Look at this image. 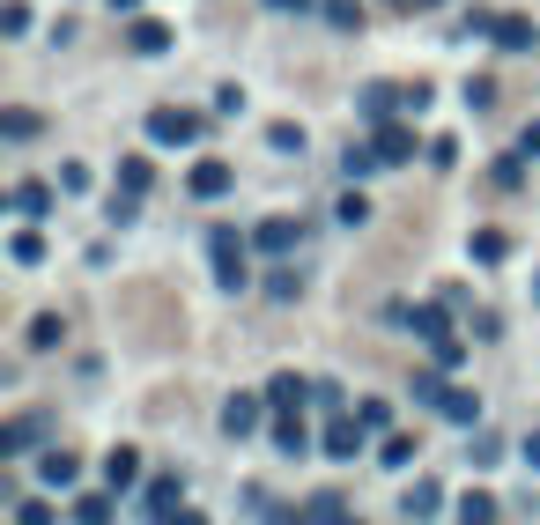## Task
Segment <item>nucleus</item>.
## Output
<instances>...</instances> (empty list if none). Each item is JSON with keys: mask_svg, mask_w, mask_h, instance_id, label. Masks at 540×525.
Returning <instances> with one entry per match:
<instances>
[{"mask_svg": "<svg viewBox=\"0 0 540 525\" xmlns=\"http://www.w3.org/2000/svg\"><path fill=\"white\" fill-rule=\"evenodd\" d=\"M148 141H156V148H193L200 141V111H178V104L148 111Z\"/></svg>", "mask_w": 540, "mask_h": 525, "instance_id": "nucleus-1", "label": "nucleus"}, {"mask_svg": "<svg viewBox=\"0 0 540 525\" xmlns=\"http://www.w3.org/2000/svg\"><path fill=\"white\" fill-rule=\"evenodd\" d=\"M311 392H319L311 378H296V370H274V378H267V407H274V415H296Z\"/></svg>", "mask_w": 540, "mask_h": 525, "instance_id": "nucleus-2", "label": "nucleus"}, {"mask_svg": "<svg viewBox=\"0 0 540 525\" xmlns=\"http://www.w3.org/2000/svg\"><path fill=\"white\" fill-rule=\"evenodd\" d=\"M259 422H267V392H237V400L222 407V429H230V437H252Z\"/></svg>", "mask_w": 540, "mask_h": 525, "instance_id": "nucleus-3", "label": "nucleus"}, {"mask_svg": "<svg viewBox=\"0 0 540 525\" xmlns=\"http://www.w3.org/2000/svg\"><path fill=\"white\" fill-rule=\"evenodd\" d=\"M134 481H141V452H134V444H111V452H104V489L126 496Z\"/></svg>", "mask_w": 540, "mask_h": 525, "instance_id": "nucleus-4", "label": "nucleus"}, {"mask_svg": "<svg viewBox=\"0 0 540 525\" xmlns=\"http://www.w3.org/2000/svg\"><path fill=\"white\" fill-rule=\"evenodd\" d=\"M363 437H370L363 415H333V422H326V459H356Z\"/></svg>", "mask_w": 540, "mask_h": 525, "instance_id": "nucleus-5", "label": "nucleus"}, {"mask_svg": "<svg viewBox=\"0 0 540 525\" xmlns=\"http://www.w3.org/2000/svg\"><path fill=\"white\" fill-rule=\"evenodd\" d=\"M407 326H415L422 333V341H452V304H444V296H437V304H415V311H407Z\"/></svg>", "mask_w": 540, "mask_h": 525, "instance_id": "nucleus-6", "label": "nucleus"}, {"mask_svg": "<svg viewBox=\"0 0 540 525\" xmlns=\"http://www.w3.org/2000/svg\"><path fill=\"white\" fill-rule=\"evenodd\" d=\"M296 237H304V222H289V215H267V222H259V230H252V245H259V252H274V259H282V252L296 245Z\"/></svg>", "mask_w": 540, "mask_h": 525, "instance_id": "nucleus-7", "label": "nucleus"}, {"mask_svg": "<svg viewBox=\"0 0 540 525\" xmlns=\"http://www.w3.org/2000/svg\"><path fill=\"white\" fill-rule=\"evenodd\" d=\"M393 104H407V82H370V89H363V119H370V126L393 119Z\"/></svg>", "mask_w": 540, "mask_h": 525, "instance_id": "nucleus-8", "label": "nucleus"}, {"mask_svg": "<svg viewBox=\"0 0 540 525\" xmlns=\"http://www.w3.org/2000/svg\"><path fill=\"white\" fill-rule=\"evenodd\" d=\"M230 185H237L230 163H215V156H200V163H193V193H200V200H222Z\"/></svg>", "mask_w": 540, "mask_h": 525, "instance_id": "nucleus-9", "label": "nucleus"}, {"mask_svg": "<svg viewBox=\"0 0 540 525\" xmlns=\"http://www.w3.org/2000/svg\"><path fill=\"white\" fill-rule=\"evenodd\" d=\"M74 474H82V466H74V452H67V444H52V452L37 459V481H45V489H67Z\"/></svg>", "mask_w": 540, "mask_h": 525, "instance_id": "nucleus-10", "label": "nucleus"}, {"mask_svg": "<svg viewBox=\"0 0 540 525\" xmlns=\"http://www.w3.org/2000/svg\"><path fill=\"white\" fill-rule=\"evenodd\" d=\"M489 45H496V52H526V45H533V23H526V15H496Z\"/></svg>", "mask_w": 540, "mask_h": 525, "instance_id": "nucleus-11", "label": "nucleus"}, {"mask_svg": "<svg viewBox=\"0 0 540 525\" xmlns=\"http://www.w3.org/2000/svg\"><path fill=\"white\" fill-rule=\"evenodd\" d=\"M378 163H385V156H378V141H348V148H341V171H348V185H356V178H370Z\"/></svg>", "mask_w": 540, "mask_h": 525, "instance_id": "nucleus-12", "label": "nucleus"}, {"mask_svg": "<svg viewBox=\"0 0 540 525\" xmlns=\"http://www.w3.org/2000/svg\"><path fill=\"white\" fill-rule=\"evenodd\" d=\"M126 45H134L141 60H156V52H171V30H163V23H148V15H141V23L126 30Z\"/></svg>", "mask_w": 540, "mask_h": 525, "instance_id": "nucleus-13", "label": "nucleus"}, {"mask_svg": "<svg viewBox=\"0 0 540 525\" xmlns=\"http://www.w3.org/2000/svg\"><path fill=\"white\" fill-rule=\"evenodd\" d=\"M60 341H67V318H60V311H37V318H30V348L45 355V348H60Z\"/></svg>", "mask_w": 540, "mask_h": 525, "instance_id": "nucleus-14", "label": "nucleus"}, {"mask_svg": "<svg viewBox=\"0 0 540 525\" xmlns=\"http://www.w3.org/2000/svg\"><path fill=\"white\" fill-rule=\"evenodd\" d=\"M37 437H45V422H37V415H23V422H8V437H0V452H8V459H23Z\"/></svg>", "mask_w": 540, "mask_h": 525, "instance_id": "nucleus-15", "label": "nucleus"}, {"mask_svg": "<svg viewBox=\"0 0 540 525\" xmlns=\"http://www.w3.org/2000/svg\"><path fill=\"white\" fill-rule=\"evenodd\" d=\"M415 400L422 407H437V415H444V400H452V385H444V370L430 363V370H415Z\"/></svg>", "mask_w": 540, "mask_h": 525, "instance_id": "nucleus-16", "label": "nucleus"}, {"mask_svg": "<svg viewBox=\"0 0 540 525\" xmlns=\"http://www.w3.org/2000/svg\"><path fill=\"white\" fill-rule=\"evenodd\" d=\"M274 444H282V459H304V415H274Z\"/></svg>", "mask_w": 540, "mask_h": 525, "instance_id": "nucleus-17", "label": "nucleus"}, {"mask_svg": "<svg viewBox=\"0 0 540 525\" xmlns=\"http://www.w3.org/2000/svg\"><path fill=\"white\" fill-rule=\"evenodd\" d=\"M437 503H444V489H437V481H415V489H407V525L437 518Z\"/></svg>", "mask_w": 540, "mask_h": 525, "instance_id": "nucleus-18", "label": "nucleus"}, {"mask_svg": "<svg viewBox=\"0 0 540 525\" xmlns=\"http://www.w3.org/2000/svg\"><path fill=\"white\" fill-rule=\"evenodd\" d=\"M459 525H496V496L489 489H467V496H459Z\"/></svg>", "mask_w": 540, "mask_h": 525, "instance_id": "nucleus-19", "label": "nucleus"}, {"mask_svg": "<svg viewBox=\"0 0 540 525\" xmlns=\"http://www.w3.org/2000/svg\"><path fill=\"white\" fill-rule=\"evenodd\" d=\"M178 496H185V481H178V474L148 481V511H156V518H171V511H178Z\"/></svg>", "mask_w": 540, "mask_h": 525, "instance_id": "nucleus-20", "label": "nucleus"}, {"mask_svg": "<svg viewBox=\"0 0 540 525\" xmlns=\"http://www.w3.org/2000/svg\"><path fill=\"white\" fill-rule=\"evenodd\" d=\"M111 511H119V496H82V503H74V525H111Z\"/></svg>", "mask_w": 540, "mask_h": 525, "instance_id": "nucleus-21", "label": "nucleus"}, {"mask_svg": "<svg viewBox=\"0 0 540 525\" xmlns=\"http://www.w3.org/2000/svg\"><path fill=\"white\" fill-rule=\"evenodd\" d=\"M378 156H385V163H407V156H415V134H400V126H378Z\"/></svg>", "mask_w": 540, "mask_h": 525, "instance_id": "nucleus-22", "label": "nucleus"}, {"mask_svg": "<svg viewBox=\"0 0 540 525\" xmlns=\"http://www.w3.org/2000/svg\"><path fill=\"white\" fill-rule=\"evenodd\" d=\"M148 178H156V163H148V156H126L119 163V193H148Z\"/></svg>", "mask_w": 540, "mask_h": 525, "instance_id": "nucleus-23", "label": "nucleus"}, {"mask_svg": "<svg viewBox=\"0 0 540 525\" xmlns=\"http://www.w3.org/2000/svg\"><path fill=\"white\" fill-rule=\"evenodd\" d=\"M8 200H15V215H45V200H52V193H45L37 178H23V185L8 193Z\"/></svg>", "mask_w": 540, "mask_h": 525, "instance_id": "nucleus-24", "label": "nucleus"}, {"mask_svg": "<svg viewBox=\"0 0 540 525\" xmlns=\"http://www.w3.org/2000/svg\"><path fill=\"white\" fill-rule=\"evenodd\" d=\"M134 215H141V193H111V208H104V222H111V230H126Z\"/></svg>", "mask_w": 540, "mask_h": 525, "instance_id": "nucleus-25", "label": "nucleus"}, {"mask_svg": "<svg viewBox=\"0 0 540 525\" xmlns=\"http://www.w3.org/2000/svg\"><path fill=\"white\" fill-rule=\"evenodd\" d=\"M459 97H467V111H489V104H496V82H489V74H467V89H459Z\"/></svg>", "mask_w": 540, "mask_h": 525, "instance_id": "nucleus-26", "label": "nucleus"}, {"mask_svg": "<svg viewBox=\"0 0 540 525\" xmlns=\"http://www.w3.org/2000/svg\"><path fill=\"white\" fill-rule=\"evenodd\" d=\"M319 8H326V23H333V30H356V23H363L356 0H319Z\"/></svg>", "mask_w": 540, "mask_h": 525, "instance_id": "nucleus-27", "label": "nucleus"}, {"mask_svg": "<svg viewBox=\"0 0 540 525\" xmlns=\"http://www.w3.org/2000/svg\"><path fill=\"white\" fill-rule=\"evenodd\" d=\"M267 141L282 148V156H304V126H289V119H282V126H267Z\"/></svg>", "mask_w": 540, "mask_h": 525, "instance_id": "nucleus-28", "label": "nucleus"}, {"mask_svg": "<svg viewBox=\"0 0 540 525\" xmlns=\"http://www.w3.org/2000/svg\"><path fill=\"white\" fill-rule=\"evenodd\" d=\"M444 422H481V400L474 392H452V400H444Z\"/></svg>", "mask_w": 540, "mask_h": 525, "instance_id": "nucleus-29", "label": "nucleus"}, {"mask_svg": "<svg viewBox=\"0 0 540 525\" xmlns=\"http://www.w3.org/2000/svg\"><path fill=\"white\" fill-rule=\"evenodd\" d=\"M341 222H348V230H363V222H370V200L356 193V185H348V193H341Z\"/></svg>", "mask_w": 540, "mask_h": 525, "instance_id": "nucleus-30", "label": "nucleus"}, {"mask_svg": "<svg viewBox=\"0 0 540 525\" xmlns=\"http://www.w3.org/2000/svg\"><path fill=\"white\" fill-rule=\"evenodd\" d=\"M378 459H385V466H415V437H385Z\"/></svg>", "mask_w": 540, "mask_h": 525, "instance_id": "nucleus-31", "label": "nucleus"}, {"mask_svg": "<svg viewBox=\"0 0 540 525\" xmlns=\"http://www.w3.org/2000/svg\"><path fill=\"white\" fill-rule=\"evenodd\" d=\"M208 252L215 259H245V237H237V230H208Z\"/></svg>", "mask_w": 540, "mask_h": 525, "instance_id": "nucleus-32", "label": "nucleus"}, {"mask_svg": "<svg viewBox=\"0 0 540 525\" xmlns=\"http://www.w3.org/2000/svg\"><path fill=\"white\" fill-rule=\"evenodd\" d=\"M504 252H511V245H504V237H496V230H481V237H474V259H481V267H496V259H504Z\"/></svg>", "mask_w": 540, "mask_h": 525, "instance_id": "nucleus-33", "label": "nucleus"}, {"mask_svg": "<svg viewBox=\"0 0 540 525\" xmlns=\"http://www.w3.org/2000/svg\"><path fill=\"white\" fill-rule=\"evenodd\" d=\"M430 163H437V171H452V163H459V141L437 134V141H430Z\"/></svg>", "mask_w": 540, "mask_h": 525, "instance_id": "nucleus-34", "label": "nucleus"}, {"mask_svg": "<svg viewBox=\"0 0 540 525\" xmlns=\"http://www.w3.org/2000/svg\"><path fill=\"white\" fill-rule=\"evenodd\" d=\"M430 363H437V370H459V363H467V348H459V341H437Z\"/></svg>", "mask_w": 540, "mask_h": 525, "instance_id": "nucleus-35", "label": "nucleus"}, {"mask_svg": "<svg viewBox=\"0 0 540 525\" xmlns=\"http://www.w3.org/2000/svg\"><path fill=\"white\" fill-rule=\"evenodd\" d=\"M215 274H222V289H230V296L245 289V259H215Z\"/></svg>", "mask_w": 540, "mask_h": 525, "instance_id": "nucleus-36", "label": "nucleus"}, {"mask_svg": "<svg viewBox=\"0 0 540 525\" xmlns=\"http://www.w3.org/2000/svg\"><path fill=\"white\" fill-rule=\"evenodd\" d=\"M215 111H230V119H237V111H245V89H237V82H222V89H215Z\"/></svg>", "mask_w": 540, "mask_h": 525, "instance_id": "nucleus-37", "label": "nucleus"}, {"mask_svg": "<svg viewBox=\"0 0 540 525\" xmlns=\"http://www.w3.org/2000/svg\"><path fill=\"white\" fill-rule=\"evenodd\" d=\"M37 134V111H8V141H30Z\"/></svg>", "mask_w": 540, "mask_h": 525, "instance_id": "nucleus-38", "label": "nucleus"}, {"mask_svg": "<svg viewBox=\"0 0 540 525\" xmlns=\"http://www.w3.org/2000/svg\"><path fill=\"white\" fill-rule=\"evenodd\" d=\"M60 193H89V171H82V163H60Z\"/></svg>", "mask_w": 540, "mask_h": 525, "instance_id": "nucleus-39", "label": "nucleus"}, {"mask_svg": "<svg viewBox=\"0 0 540 525\" xmlns=\"http://www.w3.org/2000/svg\"><path fill=\"white\" fill-rule=\"evenodd\" d=\"M15 259H23V267H30V259H45V237L23 230V237H15Z\"/></svg>", "mask_w": 540, "mask_h": 525, "instance_id": "nucleus-40", "label": "nucleus"}, {"mask_svg": "<svg viewBox=\"0 0 540 525\" xmlns=\"http://www.w3.org/2000/svg\"><path fill=\"white\" fill-rule=\"evenodd\" d=\"M356 415H363V429H385V422H393V407H385V400H363Z\"/></svg>", "mask_w": 540, "mask_h": 525, "instance_id": "nucleus-41", "label": "nucleus"}, {"mask_svg": "<svg viewBox=\"0 0 540 525\" xmlns=\"http://www.w3.org/2000/svg\"><path fill=\"white\" fill-rule=\"evenodd\" d=\"M15 525H52V503H23V511H15Z\"/></svg>", "mask_w": 540, "mask_h": 525, "instance_id": "nucleus-42", "label": "nucleus"}, {"mask_svg": "<svg viewBox=\"0 0 540 525\" xmlns=\"http://www.w3.org/2000/svg\"><path fill=\"white\" fill-rule=\"evenodd\" d=\"M156 525H208L200 511H171V518H156Z\"/></svg>", "mask_w": 540, "mask_h": 525, "instance_id": "nucleus-43", "label": "nucleus"}, {"mask_svg": "<svg viewBox=\"0 0 540 525\" xmlns=\"http://www.w3.org/2000/svg\"><path fill=\"white\" fill-rule=\"evenodd\" d=\"M526 466H533V474H540V429H533V437H526Z\"/></svg>", "mask_w": 540, "mask_h": 525, "instance_id": "nucleus-44", "label": "nucleus"}, {"mask_svg": "<svg viewBox=\"0 0 540 525\" xmlns=\"http://www.w3.org/2000/svg\"><path fill=\"white\" fill-rule=\"evenodd\" d=\"M267 8H282V15H289V8H296V15H304V8H311V0H267Z\"/></svg>", "mask_w": 540, "mask_h": 525, "instance_id": "nucleus-45", "label": "nucleus"}, {"mask_svg": "<svg viewBox=\"0 0 540 525\" xmlns=\"http://www.w3.org/2000/svg\"><path fill=\"white\" fill-rule=\"evenodd\" d=\"M526 156H540V126H533V134H526Z\"/></svg>", "mask_w": 540, "mask_h": 525, "instance_id": "nucleus-46", "label": "nucleus"}, {"mask_svg": "<svg viewBox=\"0 0 540 525\" xmlns=\"http://www.w3.org/2000/svg\"><path fill=\"white\" fill-rule=\"evenodd\" d=\"M111 8H141V0H111Z\"/></svg>", "mask_w": 540, "mask_h": 525, "instance_id": "nucleus-47", "label": "nucleus"}, {"mask_svg": "<svg viewBox=\"0 0 540 525\" xmlns=\"http://www.w3.org/2000/svg\"><path fill=\"white\" fill-rule=\"evenodd\" d=\"M341 525H356V518H341Z\"/></svg>", "mask_w": 540, "mask_h": 525, "instance_id": "nucleus-48", "label": "nucleus"}]
</instances>
